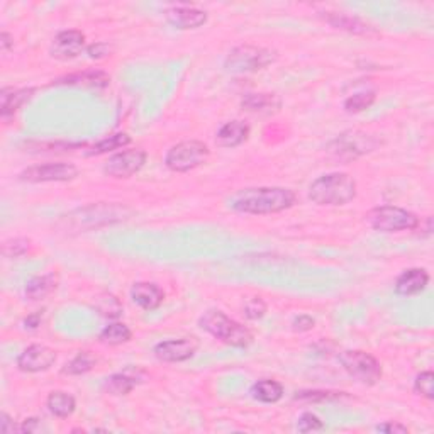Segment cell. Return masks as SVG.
Returning a JSON list of instances; mask_svg holds the SVG:
<instances>
[{"label":"cell","instance_id":"6da1fadb","mask_svg":"<svg viewBox=\"0 0 434 434\" xmlns=\"http://www.w3.org/2000/svg\"><path fill=\"white\" fill-rule=\"evenodd\" d=\"M293 204H295V194L288 188L280 187L248 188V190L239 192L231 200V207L236 212L256 216L282 212L285 209L292 207Z\"/></svg>","mask_w":434,"mask_h":434},{"label":"cell","instance_id":"7a4b0ae2","mask_svg":"<svg viewBox=\"0 0 434 434\" xmlns=\"http://www.w3.org/2000/svg\"><path fill=\"white\" fill-rule=\"evenodd\" d=\"M356 197V182L348 174L323 175L309 187V199L317 206H344Z\"/></svg>","mask_w":434,"mask_h":434},{"label":"cell","instance_id":"3957f363","mask_svg":"<svg viewBox=\"0 0 434 434\" xmlns=\"http://www.w3.org/2000/svg\"><path fill=\"white\" fill-rule=\"evenodd\" d=\"M200 328L207 331L223 343L231 344V346L244 348L253 341V335L248 328L241 326L236 321L229 319V317L220 311H209L200 317L199 321Z\"/></svg>","mask_w":434,"mask_h":434},{"label":"cell","instance_id":"277c9868","mask_svg":"<svg viewBox=\"0 0 434 434\" xmlns=\"http://www.w3.org/2000/svg\"><path fill=\"white\" fill-rule=\"evenodd\" d=\"M367 219L370 226L382 232L411 231V229L419 226V219H417L416 214L393 206H382L373 209V211H370Z\"/></svg>","mask_w":434,"mask_h":434},{"label":"cell","instance_id":"5b68a950","mask_svg":"<svg viewBox=\"0 0 434 434\" xmlns=\"http://www.w3.org/2000/svg\"><path fill=\"white\" fill-rule=\"evenodd\" d=\"M275 53L258 46H239L229 53L226 58L227 71L232 74H250V71L263 70L265 66L275 62Z\"/></svg>","mask_w":434,"mask_h":434},{"label":"cell","instance_id":"8992f818","mask_svg":"<svg viewBox=\"0 0 434 434\" xmlns=\"http://www.w3.org/2000/svg\"><path fill=\"white\" fill-rule=\"evenodd\" d=\"M209 158V148L202 141H183L175 144L170 151L167 153L164 163L172 172H190L194 168L200 167Z\"/></svg>","mask_w":434,"mask_h":434},{"label":"cell","instance_id":"52a82bcc","mask_svg":"<svg viewBox=\"0 0 434 434\" xmlns=\"http://www.w3.org/2000/svg\"><path fill=\"white\" fill-rule=\"evenodd\" d=\"M341 365L351 379L363 385H375L382 379L380 363L365 351H344L340 356Z\"/></svg>","mask_w":434,"mask_h":434},{"label":"cell","instance_id":"ba28073f","mask_svg":"<svg viewBox=\"0 0 434 434\" xmlns=\"http://www.w3.org/2000/svg\"><path fill=\"white\" fill-rule=\"evenodd\" d=\"M379 144L377 139H373L372 136L365 134V132L360 131H348L343 132L340 138L335 139L331 144H329L328 150L340 160H355L358 156L365 155V153L372 151L373 148Z\"/></svg>","mask_w":434,"mask_h":434},{"label":"cell","instance_id":"9c48e42d","mask_svg":"<svg viewBox=\"0 0 434 434\" xmlns=\"http://www.w3.org/2000/svg\"><path fill=\"white\" fill-rule=\"evenodd\" d=\"M78 175L76 167L70 163H46L29 167L21 174V180L24 182H68L74 180Z\"/></svg>","mask_w":434,"mask_h":434},{"label":"cell","instance_id":"30bf717a","mask_svg":"<svg viewBox=\"0 0 434 434\" xmlns=\"http://www.w3.org/2000/svg\"><path fill=\"white\" fill-rule=\"evenodd\" d=\"M146 163V153L143 150H126L112 156L104 167V172L114 178H130Z\"/></svg>","mask_w":434,"mask_h":434},{"label":"cell","instance_id":"8fae6325","mask_svg":"<svg viewBox=\"0 0 434 434\" xmlns=\"http://www.w3.org/2000/svg\"><path fill=\"white\" fill-rule=\"evenodd\" d=\"M199 348V341L195 337H182V340H168L162 341L155 346L156 358L170 363L187 361L195 355Z\"/></svg>","mask_w":434,"mask_h":434},{"label":"cell","instance_id":"7c38bea8","mask_svg":"<svg viewBox=\"0 0 434 434\" xmlns=\"http://www.w3.org/2000/svg\"><path fill=\"white\" fill-rule=\"evenodd\" d=\"M56 361L55 349L44 346V344H33V346L26 348L19 355L18 358V368L26 373H38L50 370Z\"/></svg>","mask_w":434,"mask_h":434},{"label":"cell","instance_id":"4fadbf2b","mask_svg":"<svg viewBox=\"0 0 434 434\" xmlns=\"http://www.w3.org/2000/svg\"><path fill=\"white\" fill-rule=\"evenodd\" d=\"M83 46H85V34L75 29L63 31L55 38L53 46H51V55L65 62V59L76 58L82 53Z\"/></svg>","mask_w":434,"mask_h":434},{"label":"cell","instance_id":"5bb4252c","mask_svg":"<svg viewBox=\"0 0 434 434\" xmlns=\"http://www.w3.org/2000/svg\"><path fill=\"white\" fill-rule=\"evenodd\" d=\"M167 19L178 29H197L207 22V14L194 7H174L167 10Z\"/></svg>","mask_w":434,"mask_h":434},{"label":"cell","instance_id":"9a60e30c","mask_svg":"<svg viewBox=\"0 0 434 434\" xmlns=\"http://www.w3.org/2000/svg\"><path fill=\"white\" fill-rule=\"evenodd\" d=\"M131 299L144 311H153V309H158L162 305L164 293L156 284L138 282L132 285Z\"/></svg>","mask_w":434,"mask_h":434},{"label":"cell","instance_id":"2e32d148","mask_svg":"<svg viewBox=\"0 0 434 434\" xmlns=\"http://www.w3.org/2000/svg\"><path fill=\"white\" fill-rule=\"evenodd\" d=\"M429 282L428 272L423 268H411V270H405L402 275L397 279L396 282V292L399 295H416V293L423 292L426 285Z\"/></svg>","mask_w":434,"mask_h":434},{"label":"cell","instance_id":"e0dca14e","mask_svg":"<svg viewBox=\"0 0 434 434\" xmlns=\"http://www.w3.org/2000/svg\"><path fill=\"white\" fill-rule=\"evenodd\" d=\"M248 134H250V127L246 124L241 122V120H231L217 131L216 141L219 146L234 148L246 141Z\"/></svg>","mask_w":434,"mask_h":434},{"label":"cell","instance_id":"ac0fdd59","mask_svg":"<svg viewBox=\"0 0 434 434\" xmlns=\"http://www.w3.org/2000/svg\"><path fill=\"white\" fill-rule=\"evenodd\" d=\"M34 88H22V90H14V88H4L0 92V112L2 118L7 119L9 115H14L15 111L26 104L33 97Z\"/></svg>","mask_w":434,"mask_h":434},{"label":"cell","instance_id":"d6986e66","mask_svg":"<svg viewBox=\"0 0 434 434\" xmlns=\"http://www.w3.org/2000/svg\"><path fill=\"white\" fill-rule=\"evenodd\" d=\"M282 106L280 99L273 94H251L243 100V107L255 114H272Z\"/></svg>","mask_w":434,"mask_h":434},{"label":"cell","instance_id":"ffe728a7","mask_svg":"<svg viewBox=\"0 0 434 434\" xmlns=\"http://www.w3.org/2000/svg\"><path fill=\"white\" fill-rule=\"evenodd\" d=\"M251 393L256 400L265 402V404H275L284 397V387L275 380H260L253 385Z\"/></svg>","mask_w":434,"mask_h":434},{"label":"cell","instance_id":"44dd1931","mask_svg":"<svg viewBox=\"0 0 434 434\" xmlns=\"http://www.w3.org/2000/svg\"><path fill=\"white\" fill-rule=\"evenodd\" d=\"M108 76L104 71H85V74L68 75L65 78L56 80L58 85H88V87H106L108 85Z\"/></svg>","mask_w":434,"mask_h":434},{"label":"cell","instance_id":"7402d4cb","mask_svg":"<svg viewBox=\"0 0 434 434\" xmlns=\"http://www.w3.org/2000/svg\"><path fill=\"white\" fill-rule=\"evenodd\" d=\"M76 402L70 393L66 392H53L50 393L48 397V409L50 412L53 414L55 417H59V419H65V417H70L71 414L75 412Z\"/></svg>","mask_w":434,"mask_h":434},{"label":"cell","instance_id":"603a6c76","mask_svg":"<svg viewBox=\"0 0 434 434\" xmlns=\"http://www.w3.org/2000/svg\"><path fill=\"white\" fill-rule=\"evenodd\" d=\"M58 279L55 275H43L34 276L26 285V297L29 300H41L56 288Z\"/></svg>","mask_w":434,"mask_h":434},{"label":"cell","instance_id":"cb8c5ba5","mask_svg":"<svg viewBox=\"0 0 434 434\" xmlns=\"http://www.w3.org/2000/svg\"><path fill=\"white\" fill-rule=\"evenodd\" d=\"M131 329L122 323L108 324L102 332H100V341L108 346H118V344L127 343L131 340Z\"/></svg>","mask_w":434,"mask_h":434},{"label":"cell","instance_id":"d4e9b609","mask_svg":"<svg viewBox=\"0 0 434 434\" xmlns=\"http://www.w3.org/2000/svg\"><path fill=\"white\" fill-rule=\"evenodd\" d=\"M326 19H328L329 24H332V26L337 27V29H344L355 34L372 33V29H370L367 24L361 22L360 19H356V18H349V15H343V14H329Z\"/></svg>","mask_w":434,"mask_h":434},{"label":"cell","instance_id":"484cf974","mask_svg":"<svg viewBox=\"0 0 434 434\" xmlns=\"http://www.w3.org/2000/svg\"><path fill=\"white\" fill-rule=\"evenodd\" d=\"M136 384H138V380L134 377H130L127 373H115V375L108 377L104 387L114 396H126L136 387Z\"/></svg>","mask_w":434,"mask_h":434},{"label":"cell","instance_id":"4316f807","mask_svg":"<svg viewBox=\"0 0 434 434\" xmlns=\"http://www.w3.org/2000/svg\"><path fill=\"white\" fill-rule=\"evenodd\" d=\"M130 143H131L130 136L124 134V132H119V134H112V136H108V138L102 139V141H99L90 151H88V155L90 156L104 155V153L114 151V150H119V148L127 146Z\"/></svg>","mask_w":434,"mask_h":434},{"label":"cell","instance_id":"83f0119b","mask_svg":"<svg viewBox=\"0 0 434 434\" xmlns=\"http://www.w3.org/2000/svg\"><path fill=\"white\" fill-rule=\"evenodd\" d=\"M94 365H95V360L92 358V355H88V353L83 351V353H78V355H76L65 368H63V373H65V375H82V373L90 372V370L94 368Z\"/></svg>","mask_w":434,"mask_h":434},{"label":"cell","instance_id":"f1b7e54d","mask_svg":"<svg viewBox=\"0 0 434 434\" xmlns=\"http://www.w3.org/2000/svg\"><path fill=\"white\" fill-rule=\"evenodd\" d=\"M373 102H375V92H363V94H356L353 95V97L346 99L344 108H346V112H349V114H356V112L368 108Z\"/></svg>","mask_w":434,"mask_h":434},{"label":"cell","instance_id":"f546056e","mask_svg":"<svg viewBox=\"0 0 434 434\" xmlns=\"http://www.w3.org/2000/svg\"><path fill=\"white\" fill-rule=\"evenodd\" d=\"M97 309L100 314L108 317V319H115L122 312V305L119 304V300L114 295H107V293L106 295H100L97 299Z\"/></svg>","mask_w":434,"mask_h":434},{"label":"cell","instance_id":"4dcf8cb0","mask_svg":"<svg viewBox=\"0 0 434 434\" xmlns=\"http://www.w3.org/2000/svg\"><path fill=\"white\" fill-rule=\"evenodd\" d=\"M433 387H434L433 372H423L421 375H417L416 384H414V388H416V392L419 393V396H423L428 400H431L434 397Z\"/></svg>","mask_w":434,"mask_h":434},{"label":"cell","instance_id":"1f68e13d","mask_svg":"<svg viewBox=\"0 0 434 434\" xmlns=\"http://www.w3.org/2000/svg\"><path fill=\"white\" fill-rule=\"evenodd\" d=\"M323 428H324L323 421L311 412L302 414V417L299 419V424H297V429H299L300 433L319 431V429H323Z\"/></svg>","mask_w":434,"mask_h":434},{"label":"cell","instance_id":"d6a6232c","mask_svg":"<svg viewBox=\"0 0 434 434\" xmlns=\"http://www.w3.org/2000/svg\"><path fill=\"white\" fill-rule=\"evenodd\" d=\"M244 312H246V317H250V319H260L267 312V305H265L263 300L256 297V299H251L250 302H246Z\"/></svg>","mask_w":434,"mask_h":434},{"label":"cell","instance_id":"836d02e7","mask_svg":"<svg viewBox=\"0 0 434 434\" xmlns=\"http://www.w3.org/2000/svg\"><path fill=\"white\" fill-rule=\"evenodd\" d=\"M314 324H316V321L312 319L311 316H305V314L295 317V319H293V323H292L293 331H299V332L309 331V329L314 328Z\"/></svg>","mask_w":434,"mask_h":434},{"label":"cell","instance_id":"e575fe53","mask_svg":"<svg viewBox=\"0 0 434 434\" xmlns=\"http://www.w3.org/2000/svg\"><path fill=\"white\" fill-rule=\"evenodd\" d=\"M377 431L379 433H409V429L405 426L397 424V423H385L377 426Z\"/></svg>","mask_w":434,"mask_h":434},{"label":"cell","instance_id":"d590c367","mask_svg":"<svg viewBox=\"0 0 434 434\" xmlns=\"http://www.w3.org/2000/svg\"><path fill=\"white\" fill-rule=\"evenodd\" d=\"M107 53H108V46L104 43L92 44V46L88 48V55H90V58H102V56H106Z\"/></svg>","mask_w":434,"mask_h":434},{"label":"cell","instance_id":"8d00e7d4","mask_svg":"<svg viewBox=\"0 0 434 434\" xmlns=\"http://www.w3.org/2000/svg\"><path fill=\"white\" fill-rule=\"evenodd\" d=\"M15 429L18 428L14 426V421H12L7 414H2V416H0V431L9 434V433H14Z\"/></svg>","mask_w":434,"mask_h":434},{"label":"cell","instance_id":"74e56055","mask_svg":"<svg viewBox=\"0 0 434 434\" xmlns=\"http://www.w3.org/2000/svg\"><path fill=\"white\" fill-rule=\"evenodd\" d=\"M329 397H331V393H329V392H302V393H299V396H295V399H309V400L319 399V400H324V399H329Z\"/></svg>","mask_w":434,"mask_h":434},{"label":"cell","instance_id":"f35d334b","mask_svg":"<svg viewBox=\"0 0 434 434\" xmlns=\"http://www.w3.org/2000/svg\"><path fill=\"white\" fill-rule=\"evenodd\" d=\"M39 323H41V312H36V314L29 316L26 321H24L26 328H29V329H36L39 326Z\"/></svg>","mask_w":434,"mask_h":434},{"label":"cell","instance_id":"ab89813d","mask_svg":"<svg viewBox=\"0 0 434 434\" xmlns=\"http://www.w3.org/2000/svg\"><path fill=\"white\" fill-rule=\"evenodd\" d=\"M38 428V419H26V423L21 426L22 433H33Z\"/></svg>","mask_w":434,"mask_h":434},{"label":"cell","instance_id":"60d3db41","mask_svg":"<svg viewBox=\"0 0 434 434\" xmlns=\"http://www.w3.org/2000/svg\"><path fill=\"white\" fill-rule=\"evenodd\" d=\"M0 44H2V50L4 51H9V48L12 46V38L7 33H2V36H0Z\"/></svg>","mask_w":434,"mask_h":434}]
</instances>
